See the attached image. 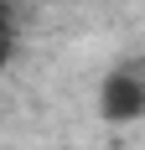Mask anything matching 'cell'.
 Instances as JSON below:
<instances>
[{
	"instance_id": "1",
	"label": "cell",
	"mask_w": 145,
	"mask_h": 150,
	"mask_svg": "<svg viewBox=\"0 0 145 150\" xmlns=\"http://www.w3.org/2000/svg\"><path fill=\"white\" fill-rule=\"evenodd\" d=\"M99 114L109 124H135L145 119V67L140 62H124L99 83Z\"/></svg>"
},
{
	"instance_id": "2",
	"label": "cell",
	"mask_w": 145,
	"mask_h": 150,
	"mask_svg": "<svg viewBox=\"0 0 145 150\" xmlns=\"http://www.w3.org/2000/svg\"><path fill=\"white\" fill-rule=\"evenodd\" d=\"M16 36V0H0V42Z\"/></svg>"
},
{
	"instance_id": "3",
	"label": "cell",
	"mask_w": 145,
	"mask_h": 150,
	"mask_svg": "<svg viewBox=\"0 0 145 150\" xmlns=\"http://www.w3.org/2000/svg\"><path fill=\"white\" fill-rule=\"evenodd\" d=\"M16 5H31V0H16Z\"/></svg>"
}]
</instances>
